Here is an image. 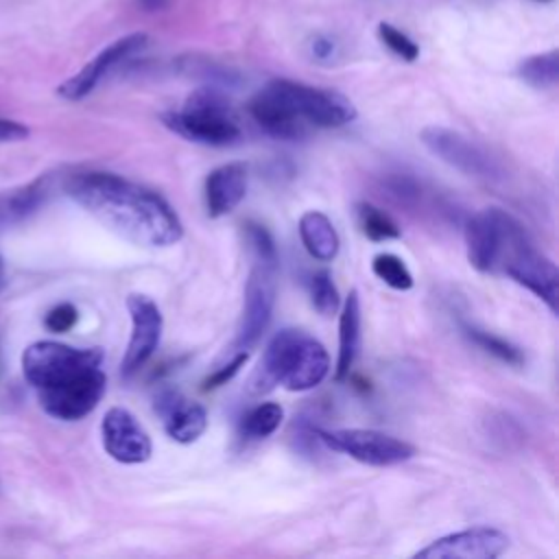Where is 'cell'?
Wrapping results in <instances>:
<instances>
[{
    "instance_id": "1",
    "label": "cell",
    "mask_w": 559,
    "mask_h": 559,
    "mask_svg": "<svg viewBox=\"0 0 559 559\" xmlns=\"http://www.w3.org/2000/svg\"><path fill=\"white\" fill-rule=\"evenodd\" d=\"M68 194L105 227L142 247H168L181 240L183 225L170 203L140 183L114 173H76Z\"/></svg>"
},
{
    "instance_id": "2",
    "label": "cell",
    "mask_w": 559,
    "mask_h": 559,
    "mask_svg": "<svg viewBox=\"0 0 559 559\" xmlns=\"http://www.w3.org/2000/svg\"><path fill=\"white\" fill-rule=\"evenodd\" d=\"M330 371V356L325 347L304 330L284 328L273 334L260 360V384L264 391L280 384L288 391H308L323 382ZM260 391V386H255Z\"/></svg>"
},
{
    "instance_id": "3",
    "label": "cell",
    "mask_w": 559,
    "mask_h": 559,
    "mask_svg": "<svg viewBox=\"0 0 559 559\" xmlns=\"http://www.w3.org/2000/svg\"><path fill=\"white\" fill-rule=\"evenodd\" d=\"M162 120L175 133L210 146H229L242 135L229 100L216 87H199L181 111H166Z\"/></svg>"
},
{
    "instance_id": "4",
    "label": "cell",
    "mask_w": 559,
    "mask_h": 559,
    "mask_svg": "<svg viewBox=\"0 0 559 559\" xmlns=\"http://www.w3.org/2000/svg\"><path fill=\"white\" fill-rule=\"evenodd\" d=\"M251 260L253 262L245 288V304L234 338V352H247L262 338L264 330L271 323L275 304L277 253L253 251Z\"/></svg>"
},
{
    "instance_id": "5",
    "label": "cell",
    "mask_w": 559,
    "mask_h": 559,
    "mask_svg": "<svg viewBox=\"0 0 559 559\" xmlns=\"http://www.w3.org/2000/svg\"><path fill=\"white\" fill-rule=\"evenodd\" d=\"M98 349H76L55 341H37L22 354V371L37 391L66 382L87 369L100 367Z\"/></svg>"
},
{
    "instance_id": "6",
    "label": "cell",
    "mask_w": 559,
    "mask_h": 559,
    "mask_svg": "<svg viewBox=\"0 0 559 559\" xmlns=\"http://www.w3.org/2000/svg\"><path fill=\"white\" fill-rule=\"evenodd\" d=\"M317 439L334 450L343 452L365 465L389 467L415 456V448L408 441L391 437L380 430L343 428V430H317Z\"/></svg>"
},
{
    "instance_id": "7",
    "label": "cell",
    "mask_w": 559,
    "mask_h": 559,
    "mask_svg": "<svg viewBox=\"0 0 559 559\" xmlns=\"http://www.w3.org/2000/svg\"><path fill=\"white\" fill-rule=\"evenodd\" d=\"M500 271H504L513 282L528 288L535 297H539L552 314H557V301H559V273L552 260H548L544 253H539L528 238V234L520 236L511 242L507 249Z\"/></svg>"
},
{
    "instance_id": "8",
    "label": "cell",
    "mask_w": 559,
    "mask_h": 559,
    "mask_svg": "<svg viewBox=\"0 0 559 559\" xmlns=\"http://www.w3.org/2000/svg\"><path fill=\"white\" fill-rule=\"evenodd\" d=\"M518 225L520 221L500 207H487L476 212L465 225V247L469 264L480 273L498 271L502 251Z\"/></svg>"
},
{
    "instance_id": "9",
    "label": "cell",
    "mask_w": 559,
    "mask_h": 559,
    "mask_svg": "<svg viewBox=\"0 0 559 559\" xmlns=\"http://www.w3.org/2000/svg\"><path fill=\"white\" fill-rule=\"evenodd\" d=\"M275 87L282 92L290 109L310 127L334 129L356 118V107L338 92L312 87L286 79H275Z\"/></svg>"
},
{
    "instance_id": "10",
    "label": "cell",
    "mask_w": 559,
    "mask_h": 559,
    "mask_svg": "<svg viewBox=\"0 0 559 559\" xmlns=\"http://www.w3.org/2000/svg\"><path fill=\"white\" fill-rule=\"evenodd\" d=\"M424 146L437 155L439 159H443L445 164L454 166L456 170L469 175V177H478V179H500L502 177V168L500 164L478 144H474L472 140H467L465 135L445 129V127H426L419 133Z\"/></svg>"
},
{
    "instance_id": "11",
    "label": "cell",
    "mask_w": 559,
    "mask_h": 559,
    "mask_svg": "<svg viewBox=\"0 0 559 559\" xmlns=\"http://www.w3.org/2000/svg\"><path fill=\"white\" fill-rule=\"evenodd\" d=\"M105 373L100 371V367H94L55 386L39 389V404L48 415L74 421L96 408L105 393Z\"/></svg>"
},
{
    "instance_id": "12",
    "label": "cell",
    "mask_w": 559,
    "mask_h": 559,
    "mask_svg": "<svg viewBox=\"0 0 559 559\" xmlns=\"http://www.w3.org/2000/svg\"><path fill=\"white\" fill-rule=\"evenodd\" d=\"M127 308L131 314V336L120 362L122 378H131L155 354L164 325L157 304L146 295H129Z\"/></svg>"
},
{
    "instance_id": "13",
    "label": "cell",
    "mask_w": 559,
    "mask_h": 559,
    "mask_svg": "<svg viewBox=\"0 0 559 559\" xmlns=\"http://www.w3.org/2000/svg\"><path fill=\"white\" fill-rule=\"evenodd\" d=\"M509 548V537L491 526L456 531L417 550V559H493Z\"/></svg>"
},
{
    "instance_id": "14",
    "label": "cell",
    "mask_w": 559,
    "mask_h": 559,
    "mask_svg": "<svg viewBox=\"0 0 559 559\" xmlns=\"http://www.w3.org/2000/svg\"><path fill=\"white\" fill-rule=\"evenodd\" d=\"M146 41H148L146 33H131V35H124V37L116 39L114 44L103 48L90 63H85L76 74L66 79L57 87V94L61 98H66V100H81V98H85L100 83V79L109 70H114L118 63L127 61L131 55L142 50L146 46Z\"/></svg>"
},
{
    "instance_id": "15",
    "label": "cell",
    "mask_w": 559,
    "mask_h": 559,
    "mask_svg": "<svg viewBox=\"0 0 559 559\" xmlns=\"http://www.w3.org/2000/svg\"><path fill=\"white\" fill-rule=\"evenodd\" d=\"M100 435L105 452L118 463L135 465L144 463L151 456V439L127 408H109L103 417Z\"/></svg>"
},
{
    "instance_id": "16",
    "label": "cell",
    "mask_w": 559,
    "mask_h": 559,
    "mask_svg": "<svg viewBox=\"0 0 559 559\" xmlns=\"http://www.w3.org/2000/svg\"><path fill=\"white\" fill-rule=\"evenodd\" d=\"M249 114L260 129L280 140H297L308 131V124L290 109L273 81L249 100Z\"/></svg>"
},
{
    "instance_id": "17",
    "label": "cell",
    "mask_w": 559,
    "mask_h": 559,
    "mask_svg": "<svg viewBox=\"0 0 559 559\" xmlns=\"http://www.w3.org/2000/svg\"><path fill=\"white\" fill-rule=\"evenodd\" d=\"M155 408L164 417V428L177 443L197 441L207 428V413L199 402H190L175 391H166L157 397Z\"/></svg>"
},
{
    "instance_id": "18",
    "label": "cell",
    "mask_w": 559,
    "mask_h": 559,
    "mask_svg": "<svg viewBox=\"0 0 559 559\" xmlns=\"http://www.w3.org/2000/svg\"><path fill=\"white\" fill-rule=\"evenodd\" d=\"M247 194V166L229 162L214 168L205 179V207L212 218L225 216L240 205Z\"/></svg>"
},
{
    "instance_id": "19",
    "label": "cell",
    "mask_w": 559,
    "mask_h": 559,
    "mask_svg": "<svg viewBox=\"0 0 559 559\" xmlns=\"http://www.w3.org/2000/svg\"><path fill=\"white\" fill-rule=\"evenodd\" d=\"M360 349V299L358 293L352 290L343 304L341 319H338V358L334 378L343 382L358 356Z\"/></svg>"
},
{
    "instance_id": "20",
    "label": "cell",
    "mask_w": 559,
    "mask_h": 559,
    "mask_svg": "<svg viewBox=\"0 0 559 559\" xmlns=\"http://www.w3.org/2000/svg\"><path fill=\"white\" fill-rule=\"evenodd\" d=\"M299 238L306 247V251L321 262H330L338 253V234L332 225V221L317 210H310L301 214L299 218Z\"/></svg>"
},
{
    "instance_id": "21",
    "label": "cell",
    "mask_w": 559,
    "mask_h": 559,
    "mask_svg": "<svg viewBox=\"0 0 559 559\" xmlns=\"http://www.w3.org/2000/svg\"><path fill=\"white\" fill-rule=\"evenodd\" d=\"M50 188V177H39L22 188L0 192V227L13 225L31 216L46 199Z\"/></svg>"
},
{
    "instance_id": "22",
    "label": "cell",
    "mask_w": 559,
    "mask_h": 559,
    "mask_svg": "<svg viewBox=\"0 0 559 559\" xmlns=\"http://www.w3.org/2000/svg\"><path fill=\"white\" fill-rule=\"evenodd\" d=\"M518 74L533 87H555L559 81V52L548 50L520 61Z\"/></svg>"
},
{
    "instance_id": "23",
    "label": "cell",
    "mask_w": 559,
    "mask_h": 559,
    "mask_svg": "<svg viewBox=\"0 0 559 559\" xmlns=\"http://www.w3.org/2000/svg\"><path fill=\"white\" fill-rule=\"evenodd\" d=\"M356 216H358V225H360L362 234L369 240L382 242V240H393V238L402 236V227L384 210H380L371 203H358Z\"/></svg>"
},
{
    "instance_id": "24",
    "label": "cell",
    "mask_w": 559,
    "mask_h": 559,
    "mask_svg": "<svg viewBox=\"0 0 559 559\" xmlns=\"http://www.w3.org/2000/svg\"><path fill=\"white\" fill-rule=\"evenodd\" d=\"M284 419V408L275 402H264L253 406L245 417H242V435L247 439H264L273 435Z\"/></svg>"
},
{
    "instance_id": "25",
    "label": "cell",
    "mask_w": 559,
    "mask_h": 559,
    "mask_svg": "<svg viewBox=\"0 0 559 559\" xmlns=\"http://www.w3.org/2000/svg\"><path fill=\"white\" fill-rule=\"evenodd\" d=\"M463 332L472 343H476L480 349L496 356L498 360H502L507 365H522L524 362V354L515 345H511L509 341H504V338H500L491 332L478 330L474 325H467V323H463Z\"/></svg>"
},
{
    "instance_id": "26",
    "label": "cell",
    "mask_w": 559,
    "mask_h": 559,
    "mask_svg": "<svg viewBox=\"0 0 559 559\" xmlns=\"http://www.w3.org/2000/svg\"><path fill=\"white\" fill-rule=\"evenodd\" d=\"M371 271L376 277H380L386 286L395 290H408L413 288V275L402 258L393 253H378L371 262Z\"/></svg>"
},
{
    "instance_id": "27",
    "label": "cell",
    "mask_w": 559,
    "mask_h": 559,
    "mask_svg": "<svg viewBox=\"0 0 559 559\" xmlns=\"http://www.w3.org/2000/svg\"><path fill=\"white\" fill-rule=\"evenodd\" d=\"M310 301L314 306V310L323 317H332L338 306H341V297H338V290L330 277L328 271H319L310 277Z\"/></svg>"
},
{
    "instance_id": "28",
    "label": "cell",
    "mask_w": 559,
    "mask_h": 559,
    "mask_svg": "<svg viewBox=\"0 0 559 559\" xmlns=\"http://www.w3.org/2000/svg\"><path fill=\"white\" fill-rule=\"evenodd\" d=\"M378 35L384 41V46L389 50H393L397 57H402L404 61H415L419 57V46L408 35L397 31L393 24L380 22L378 24Z\"/></svg>"
},
{
    "instance_id": "29",
    "label": "cell",
    "mask_w": 559,
    "mask_h": 559,
    "mask_svg": "<svg viewBox=\"0 0 559 559\" xmlns=\"http://www.w3.org/2000/svg\"><path fill=\"white\" fill-rule=\"evenodd\" d=\"M79 321V312L72 304H59L52 310H48L44 323L50 332H68Z\"/></svg>"
},
{
    "instance_id": "30",
    "label": "cell",
    "mask_w": 559,
    "mask_h": 559,
    "mask_svg": "<svg viewBox=\"0 0 559 559\" xmlns=\"http://www.w3.org/2000/svg\"><path fill=\"white\" fill-rule=\"evenodd\" d=\"M245 362H247V352H236V356H234L227 365L218 367L214 373H210V376L203 380V391L216 389V386L225 384L227 380H231V378L240 371V367H242Z\"/></svg>"
},
{
    "instance_id": "31",
    "label": "cell",
    "mask_w": 559,
    "mask_h": 559,
    "mask_svg": "<svg viewBox=\"0 0 559 559\" xmlns=\"http://www.w3.org/2000/svg\"><path fill=\"white\" fill-rule=\"evenodd\" d=\"M28 135V129L22 122L0 118V142H17Z\"/></svg>"
},
{
    "instance_id": "32",
    "label": "cell",
    "mask_w": 559,
    "mask_h": 559,
    "mask_svg": "<svg viewBox=\"0 0 559 559\" xmlns=\"http://www.w3.org/2000/svg\"><path fill=\"white\" fill-rule=\"evenodd\" d=\"M332 50H334V44L325 37H317L312 44V52L317 59H328L332 55Z\"/></svg>"
},
{
    "instance_id": "33",
    "label": "cell",
    "mask_w": 559,
    "mask_h": 559,
    "mask_svg": "<svg viewBox=\"0 0 559 559\" xmlns=\"http://www.w3.org/2000/svg\"><path fill=\"white\" fill-rule=\"evenodd\" d=\"M170 2H173V0H138L140 9H144V11H148V13H153V11H164V9L170 7Z\"/></svg>"
},
{
    "instance_id": "34",
    "label": "cell",
    "mask_w": 559,
    "mask_h": 559,
    "mask_svg": "<svg viewBox=\"0 0 559 559\" xmlns=\"http://www.w3.org/2000/svg\"><path fill=\"white\" fill-rule=\"evenodd\" d=\"M2 282H4V266H2V260H0V288H2Z\"/></svg>"
},
{
    "instance_id": "35",
    "label": "cell",
    "mask_w": 559,
    "mask_h": 559,
    "mask_svg": "<svg viewBox=\"0 0 559 559\" xmlns=\"http://www.w3.org/2000/svg\"><path fill=\"white\" fill-rule=\"evenodd\" d=\"M537 2H550V0H537Z\"/></svg>"
}]
</instances>
